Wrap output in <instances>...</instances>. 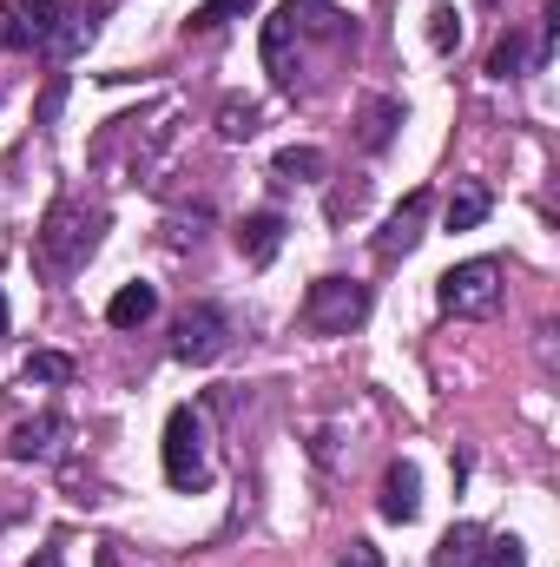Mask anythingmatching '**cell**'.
<instances>
[{
	"label": "cell",
	"instance_id": "obj_22",
	"mask_svg": "<svg viewBox=\"0 0 560 567\" xmlns=\"http://www.w3.org/2000/svg\"><path fill=\"white\" fill-rule=\"evenodd\" d=\"M481 567H528V548H521V535H488V548H481Z\"/></svg>",
	"mask_w": 560,
	"mask_h": 567
},
{
	"label": "cell",
	"instance_id": "obj_17",
	"mask_svg": "<svg viewBox=\"0 0 560 567\" xmlns=\"http://www.w3.org/2000/svg\"><path fill=\"white\" fill-rule=\"evenodd\" d=\"M271 172H278L283 185H317L323 178V152L317 145H283L278 158H271Z\"/></svg>",
	"mask_w": 560,
	"mask_h": 567
},
{
	"label": "cell",
	"instance_id": "obj_23",
	"mask_svg": "<svg viewBox=\"0 0 560 567\" xmlns=\"http://www.w3.org/2000/svg\"><path fill=\"white\" fill-rule=\"evenodd\" d=\"M554 40H560V0H548V7H541V40L528 47V53H535V73L554 60Z\"/></svg>",
	"mask_w": 560,
	"mask_h": 567
},
{
	"label": "cell",
	"instance_id": "obj_28",
	"mask_svg": "<svg viewBox=\"0 0 560 567\" xmlns=\"http://www.w3.org/2000/svg\"><path fill=\"white\" fill-rule=\"evenodd\" d=\"M0 337H7V290H0Z\"/></svg>",
	"mask_w": 560,
	"mask_h": 567
},
{
	"label": "cell",
	"instance_id": "obj_11",
	"mask_svg": "<svg viewBox=\"0 0 560 567\" xmlns=\"http://www.w3.org/2000/svg\"><path fill=\"white\" fill-rule=\"evenodd\" d=\"M376 508H383V522H403V528L416 522L422 515V468L416 462H390L383 468V502Z\"/></svg>",
	"mask_w": 560,
	"mask_h": 567
},
{
	"label": "cell",
	"instance_id": "obj_19",
	"mask_svg": "<svg viewBox=\"0 0 560 567\" xmlns=\"http://www.w3.org/2000/svg\"><path fill=\"white\" fill-rule=\"evenodd\" d=\"M251 133H258V106H251V100H225V106H218V140H251Z\"/></svg>",
	"mask_w": 560,
	"mask_h": 567
},
{
	"label": "cell",
	"instance_id": "obj_8",
	"mask_svg": "<svg viewBox=\"0 0 560 567\" xmlns=\"http://www.w3.org/2000/svg\"><path fill=\"white\" fill-rule=\"evenodd\" d=\"M66 442H73V423H66L60 410H40L33 423H20L7 435V455H13V462H60Z\"/></svg>",
	"mask_w": 560,
	"mask_h": 567
},
{
	"label": "cell",
	"instance_id": "obj_16",
	"mask_svg": "<svg viewBox=\"0 0 560 567\" xmlns=\"http://www.w3.org/2000/svg\"><path fill=\"white\" fill-rule=\"evenodd\" d=\"M488 205H495V198H488V185H481V178H462V185H455V198H448V231H475V225L488 218Z\"/></svg>",
	"mask_w": 560,
	"mask_h": 567
},
{
	"label": "cell",
	"instance_id": "obj_14",
	"mask_svg": "<svg viewBox=\"0 0 560 567\" xmlns=\"http://www.w3.org/2000/svg\"><path fill=\"white\" fill-rule=\"evenodd\" d=\"M481 548H488V528L455 522V528L435 542V567H481Z\"/></svg>",
	"mask_w": 560,
	"mask_h": 567
},
{
	"label": "cell",
	"instance_id": "obj_25",
	"mask_svg": "<svg viewBox=\"0 0 560 567\" xmlns=\"http://www.w3.org/2000/svg\"><path fill=\"white\" fill-rule=\"evenodd\" d=\"M60 100H66V73H53V86H46V100H40V126H53Z\"/></svg>",
	"mask_w": 560,
	"mask_h": 567
},
{
	"label": "cell",
	"instance_id": "obj_15",
	"mask_svg": "<svg viewBox=\"0 0 560 567\" xmlns=\"http://www.w3.org/2000/svg\"><path fill=\"white\" fill-rule=\"evenodd\" d=\"M535 66V53H528V33L521 27H508L501 40H495V53H488V80H521Z\"/></svg>",
	"mask_w": 560,
	"mask_h": 567
},
{
	"label": "cell",
	"instance_id": "obj_20",
	"mask_svg": "<svg viewBox=\"0 0 560 567\" xmlns=\"http://www.w3.org/2000/svg\"><path fill=\"white\" fill-rule=\"evenodd\" d=\"M428 47H435L442 60L462 47V13H455V7H428Z\"/></svg>",
	"mask_w": 560,
	"mask_h": 567
},
{
	"label": "cell",
	"instance_id": "obj_13",
	"mask_svg": "<svg viewBox=\"0 0 560 567\" xmlns=\"http://www.w3.org/2000/svg\"><path fill=\"white\" fill-rule=\"evenodd\" d=\"M396 126H403V100L376 93V100H363V113H356V145H363V152H390Z\"/></svg>",
	"mask_w": 560,
	"mask_h": 567
},
{
	"label": "cell",
	"instance_id": "obj_7",
	"mask_svg": "<svg viewBox=\"0 0 560 567\" xmlns=\"http://www.w3.org/2000/svg\"><path fill=\"white\" fill-rule=\"evenodd\" d=\"M60 20H66L60 0H0V40L13 53H46L60 40Z\"/></svg>",
	"mask_w": 560,
	"mask_h": 567
},
{
	"label": "cell",
	"instance_id": "obj_21",
	"mask_svg": "<svg viewBox=\"0 0 560 567\" xmlns=\"http://www.w3.org/2000/svg\"><path fill=\"white\" fill-rule=\"evenodd\" d=\"M27 383H73V357H60V350H33V357H27Z\"/></svg>",
	"mask_w": 560,
	"mask_h": 567
},
{
	"label": "cell",
	"instance_id": "obj_24",
	"mask_svg": "<svg viewBox=\"0 0 560 567\" xmlns=\"http://www.w3.org/2000/svg\"><path fill=\"white\" fill-rule=\"evenodd\" d=\"M336 567H383V548H376V542H350Z\"/></svg>",
	"mask_w": 560,
	"mask_h": 567
},
{
	"label": "cell",
	"instance_id": "obj_9",
	"mask_svg": "<svg viewBox=\"0 0 560 567\" xmlns=\"http://www.w3.org/2000/svg\"><path fill=\"white\" fill-rule=\"evenodd\" d=\"M428 205H435L428 192H409V198L396 205V218H390V225H383V238H376V258H383V265H396V258H409V251L422 245V225H428Z\"/></svg>",
	"mask_w": 560,
	"mask_h": 567
},
{
	"label": "cell",
	"instance_id": "obj_29",
	"mask_svg": "<svg viewBox=\"0 0 560 567\" xmlns=\"http://www.w3.org/2000/svg\"><path fill=\"white\" fill-rule=\"evenodd\" d=\"M481 7H501V0H481Z\"/></svg>",
	"mask_w": 560,
	"mask_h": 567
},
{
	"label": "cell",
	"instance_id": "obj_26",
	"mask_svg": "<svg viewBox=\"0 0 560 567\" xmlns=\"http://www.w3.org/2000/svg\"><path fill=\"white\" fill-rule=\"evenodd\" d=\"M356 205H363V185H350V192H336V198H330V225H343V218H350Z\"/></svg>",
	"mask_w": 560,
	"mask_h": 567
},
{
	"label": "cell",
	"instance_id": "obj_6",
	"mask_svg": "<svg viewBox=\"0 0 560 567\" xmlns=\"http://www.w3.org/2000/svg\"><path fill=\"white\" fill-rule=\"evenodd\" d=\"M238 343V317L225 310V303H191L178 323H172V357L178 363H191V370H205V363H218L225 350Z\"/></svg>",
	"mask_w": 560,
	"mask_h": 567
},
{
	"label": "cell",
	"instance_id": "obj_10",
	"mask_svg": "<svg viewBox=\"0 0 560 567\" xmlns=\"http://www.w3.org/2000/svg\"><path fill=\"white\" fill-rule=\"evenodd\" d=\"M283 212H245V225H238V258L251 265V271H265L271 258L283 251Z\"/></svg>",
	"mask_w": 560,
	"mask_h": 567
},
{
	"label": "cell",
	"instance_id": "obj_18",
	"mask_svg": "<svg viewBox=\"0 0 560 567\" xmlns=\"http://www.w3.org/2000/svg\"><path fill=\"white\" fill-rule=\"evenodd\" d=\"M258 0H205V7H191L185 13V33H218L225 20H238V13H251Z\"/></svg>",
	"mask_w": 560,
	"mask_h": 567
},
{
	"label": "cell",
	"instance_id": "obj_4",
	"mask_svg": "<svg viewBox=\"0 0 560 567\" xmlns=\"http://www.w3.org/2000/svg\"><path fill=\"white\" fill-rule=\"evenodd\" d=\"M370 323V284L356 278H317L303 290V330L310 337H350Z\"/></svg>",
	"mask_w": 560,
	"mask_h": 567
},
{
	"label": "cell",
	"instance_id": "obj_3",
	"mask_svg": "<svg viewBox=\"0 0 560 567\" xmlns=\"http://www.w3.org/2000/svg\"><path fill=\"white\" fill-rule=\"evenodd\" d=\"M165 482L178 488V495H198L205 482H211V442H205V416L191 410V403H178L172 416H165Z\"/></svg>",
	"mask_w": 560,
	"mask_h": 567
},
{
	"label": "cell",
	"instance_id": "obj_2",
	"mask_svg": "<svg viewBox=\"0 0 560 567\" xmlns=\"http://www.w3.org/2000/svg\"><path fill=\"white\" fill-rule=\"evenodd\" d=\"M93 245H100V212H86L80 198H53L40 231H33V271L66 284L73 271H86Z\"/></svg>",
	"mask_w": 560,
	"mask_h": 567
},
{
	"label": "cell",
	"instance_id": "obj_5",
	"mask_svg": "<svg viewBox=\"0 0 560 567\" xmlns=\"http://www.w3.org/2000/svg\"><path fill=\"white\" fill-rule=\"evenodd\" d=\"M501 297H508V284H501V265H495V258H468V265H448V271L435 278L442 317H495Z\"/></svg>",
	"mask_w": 560,
	"mask_h": 567
},
{
	"label": "cell",
	"instance_id": "obj_12",
	"mask_svg": "<svg viewBox=\"0 0 560 567\" xmlns=\"http://www.w3.org/2000/svg\"><path fill=\"white\" fill-rule=\"evenodd\" d=\"M152 317H158V284H145V278L120 284L113 303H106V323H113V330H145Z\"/></svg>",
	"mask_w": 560,
	"mask_h": 567
},
{
	"label": "cell",
	"instance_id": "obj_1",
	"mask_svg": "<svg viewBox=\"0 0 560 567\" xmlns=\"http://www.w3.org/2000/svg\"><path fill=\"white\" fill-rule=\"evenodd\" d=\"M356 27L336 13V7H323V0H283L278 13L265 20V73H271V86H297V47L303 40H350Z\"/></svg>",
	"mask_w": 560,
	"mask_h": 567
},
{
	"label": "cell",
	"instance_id": "obj_27",
	"mask_svg": "<svg viewBox=\"0 0 560 567\" xmlns=\"http://www.w3.org/2000/svg\"><path fill=\"white\" fill-rule=\"evenodd\" d=\"M27 567H60V548H40V555H33Z\"/></svg>",
	"mask_w": 560,
	"mask_h": 567
}]
</instances>
